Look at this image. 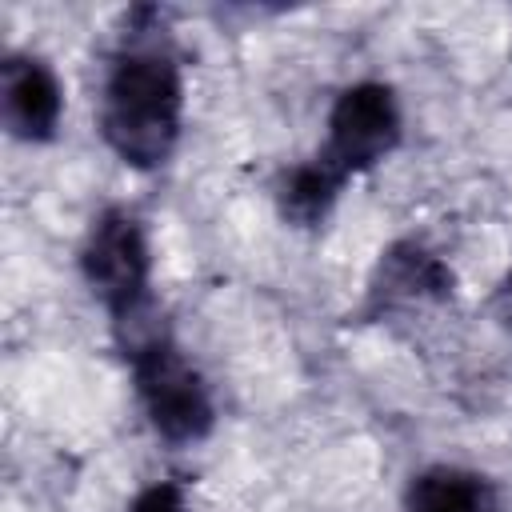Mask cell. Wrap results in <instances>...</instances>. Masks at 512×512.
Instances as JSON below:
<instances>
[{
	"label": "cell",
	"mask_w": 512,
	"mask_h": 512,
	"mask_svg": "<svg viewBox=\"0 0 512 512\" xmlns=\"http://www.w3.org/2000/svg\"><path fill=\"white\" fill-rule=\"evenodd\" d=\"M340 188H344V184H340L316 156H308L304 164H292V168H284V172L276 176V208H280V216H284L288 224H296V228H316V224L332 212Z\"/></svg>",
	"instance_id": "ba28073f"
},
{
	"label": "cell",
	"mask_w": 512,
	"mask_h": 512,
	"mask_svg": "<svg viewBox=\"0 0 512 512\" xmlns=\"http://www.w3.org/2000/svg\"><path fill=\"white\" fill-rule=\"evenodd\" d=\"M452 284L456 280L440 256H432L412 240H400L376 264V276L368 284V312H388L396 304H416V300H448Z\"/></svg>",
	"instance_id": "8992f818"
},
{
	"label": "cell",
	"mask_w": 512,
	"mask_h": 512,
	"mask_svg": "<svg viewBox=\"0 0 512 512\" xmlns=\"http://www.w3.org/2000/svg\"><path fill=\"white\" fill-rule=\"evenodd\" d=\"M80 272L120 340L152 324V252L136 212L104 208L92 220L80 248Z\"/></svg>",
	"instance_id": "3957f363"
},
{
	"label": "cell",
	"mask_w": 512,
	"mask_h": 512,
	"mask_svg": "<svg viewBox=\"0 0 512 512\" xmlns=\"http://www.w3.org/2000/svg\"><path fill=\"white\" fill-rule=\"evenodd\" d=\"M132 512H188L184 488L176 480H156L132 500Z\"/></svg>",
	"instance_id": "9c48e42d"
},
{
	"label": "cell",
	"mask_w": 512,
	"mask_h": 512,
	"mask_svg": "<svg viewBox=\"0 0 512 512\" xmlns=\"http://www.w3.org/2000/svg\"><path fill=\"white\" fill-rule=\"evenodd\" d=\"M120 344H124V356L132 360L136 396H140L156 436H164L168 444L204 440L216 424L212 392H208L204 376L192 368V360L176 348V340L160 324H148L144 332H136Z\"/></svg>",
	"instance_id": "7a4b0ae2"
},
{
	"label": "cell",
	"mask_w": 512,
	"mask_h": 512,
	"mask_svg": "<svg viewBox=\"0 0 512 512\" xmlns=\"http://www.w3.org/2000/svg\"><path fill=\"white\" fill-rule=\"evenodd\" d=\"M64 112V92L56 72L28 52H12L0 64V116L16 140L44 144L56 136Z\"/></svg>",
	"instance_id": "5b68a950"
},
{
	"label": "cell",
	"mask_w": 512,
	"mask_h": 512,
	"mask_svg": "<svg viewBox=\"0 0 512 512\" xmlns=\"http://www.w3.org/2000/svg\"><path fill=\"white\" fill-rule=\"evenodd\" d=\"M496 316L512 328V272L500 280V288H496Z\"/></svg>",
	"instance_id": "30bf717a"
},
{
	"label": "cell",
	"mask_w": 512,
	"mask_h": 512,
	"mask_svg": "<svg viewBox=\"0 0 512 512\" xmlns=\"http://www.w3.org/2000/svg\"><path fill=\"white\" fill-rule=\"evenodd\" d=\"M164 28H140V16L128 24L120 48L108 60L100 92V136L128 168H160L184 120V80L180 60L160 36Z\"/></svg>",
	"instance_id": "6da1fadb"
},
{
	"label": "cell",
	"mask_w": 512,
	"mask_h": 512,
	"mask_svg": "<svg viewBox=\"0 0 512 512\" xmlns=\"http://www.w3.org/2000/svg\"><path fill=\"white\" fill-rule=\"evenodd\" d=\"M404 512H504L488 476L456 464H432L412 476Z\"/></svg>",
	"instance_id": "52a82bcc"
},
{
	"label": "cell",
	"mask_w": 512,
	"mask_h": 512,
	"mask_svg": "<svg viewBox=\"0 0 512 512\" xmlns=\"http://www.w3.org/2000/svg\"><path fill=\"white\" fill-rule=\"evenodd\" d=\"M400 144V104L388 84L364 80L336 96L328 112V140L320 144L316 160L344 184L376 168Z\"/></svg>",
	"instance_id": "277c9868"
}]
</instances>
